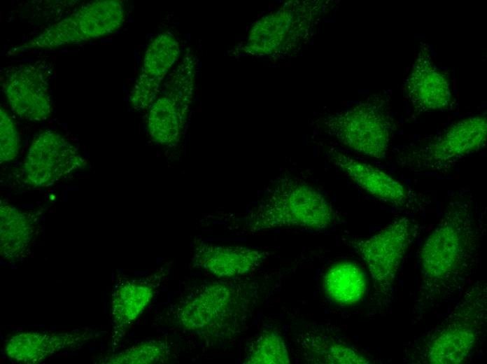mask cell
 Listing matches in <instances>:
<instances>
[{
    "label": "cell",
    "mask_w": 487,
    "mask_h": 364,
    "mask_svg": "<svg viewBox=\"0 0 487 364\" xmlns=\"http://www.w3.org/2000/svg\"><path fill=\"white\" fill-rule=\"evenodd\" d=\"M472 202L467 194H456L420 248V307L453 293L471 272L481 237Z\"/></svg>",
    "instance_id": "1"
},
{
    "label": "cell",
    "mask_w": 487,
    "mask_h": 364,
    "mask_svg": "<svg viewBox=\"0 0 487 364\" xmlns=\"http://www.w3.org/2000/svg\"><path fill=\"white\" fill-rule=\"evenodd\" d=\"M254 282L239 277L208 281L184 295L172 309V323L211 345L238 335L257 300Z\"/></svg>",
    "instance_id": "2"
},
{
    "label": "cell",
    "mask_w": 487,
    "mask_h": 364,
    "mask_svg": "<svg viewBox=\"0 0 487 364\" xmlns=\"http://www.w3.org/2000/svg\"><path fill=\"white\" fill-rule=\"evenodd\" d=\"M487 289L472 286L445 320L418 345L410 360L421 364H460L468 361L481 341L487 321Z\"/></svg>",
    "instance_id": "3"
},
{
    "label": "cell",
    "mask_w": 487,
    "mask_h": 364,
    "mask_svg": "<svg viewBox=\"0 0 487 364\" xmlns=\"http://www.w3.org/2000/svg\"><path fill=\"white\" fill-rule=\"evenodd\" d=\"M337 217L318 190L302 181L284 178L247 216L246 227L252 232L282 227L321 230L334 223Z\"/></svg>",
    "instance_id": "4"
},
{
    "label": "cell",
    "mask_w": 487,
    "mask_h": 364,
    "mask_svg": "<svg viewBox=\"0 0 487 364\" xmlns=\"http://www.w3.org/2000/svg\"><path fill=\"white\" fill-rule=\"evenodd\" d=\"M320 126L343 145L377 160L386 157L395 128L388 97L383 94L329 115Z\"/></svg>",
    "instance_id": "5"
},
{
    "label": "cell",
    "mask_w": 487,
    "mask_h": 364,
    "mask_svg": "<svg viewBox=\"0 0 487 364\" xmlns=\"http://www.w3.org/2000/svg\"><path fill=\"white\" fill-rule=\"evenodd\" d=\"M418 234V226L402 217L368 238L351 241L368 268L379 306L390 303L401 262Z\"/></svg>",
    "instance_id": "6"
},
{
    "label": "cell",
    "mask_w": 487,
    "mask_h": 364,
    "mask_svg": "<svg viewBox=\"0 0 487 364\" xmlns=\"http://www.w3.org/2000/svg\"><path fill=\"white\" fill-rule=\"evenodd\" d=\"M323 1H291L257 21L243 50L257 56H282L306 42L320 13Z\"/></svg>",
    "instance_id": "7"
},
{
    "label": "cell",
    "mask_w": 487,
    "mask_h": 364,
    "mask_svg": "<svg viewBox=\"0 0 487 364\" xmlns=\"http://www.w3.org/2000/svg\"><path fill=\"white\" fill-rule=\"evenodd\" d=\"M124 20L125 8L121 1H92L10 52L52 49L101 38L117 31Z\"/></svg>",
    "instance_id": "8"
},
{
    "label": "cell",
    "mask_w": 487,
    "mask_h": 364,
    "mask_svg": "<svg viewBox=\"0 0 487 364\" xmlns=\"http://www.w3.org/2000/svg\"><path fill=\"white\" fill-rule=\"evenodd\" d=\"M487 120L484 115L470 116L451 125L443 133L408 153L403 160L421 172H442L486 144Z\"/></svg>",
    "instance_id": "9"
},
{
    "label": "cell",
    "mask_w": 487,
    "mask_h": 364,
    "mask_svg": "<svg viewBox=\"0 0 487 364\" xmlns=\"http://www.w3.org/2000/svg\"><path fill=\"white\" fill-rule=\"evenodd\" d=\"M86 162L77 149L53 130L41 132L33 140L24 162L26 181L32 186L52 185Z\"/></svg>",
    "instance_id": "10"
},
{
    "label": "cell",
    "mask_w": 487,
    "mask_h": 364,
    "mask_svg": "<svg viewBox=\"0 0 487 364\" xmlns=\"http://www.w3.org/2000/svg\"><path fill=\"white\" fill-rule=\"evenodd\" d=\"M11 110L29 121H41L51 115L48 74L41 64H21L8 70L2 84Z\"/></svg>",
    "instance_id": "11"
},
{
    "label": "cell",
    "mask_w": 487,
    "mask_h": 364,
    "mask_svg": "<svg viewBox=\"0 0 487 364\" xmlns=\"http://www.w3.org/2000/svg\"><path fill=\"white\" fill-rule=\"evenodd\" d=\"M330 161L370 195L401 209L413 210L422 204L421 197L413 190L386 172L358 161L334 147H328Z\"/></svg>",
    "instance_id": "12"
},
{
    "label": "cell",
    "mask_w": 487,
    "mask_h": 364,
    "mask_svg": "<svg viewBox=\"0 0 487 364\" xmlns=\"http://www.w3.org/2000/svg\"><path fill=\"white\" fill-rule=\"evenodd\" d=\"M407 97L418 113L444 111L451 104L446 76L435 65L428 44L422 43L405 83Z\"/></svg>",
    "instance_id": "13"
},
{
    "label": "cell",
    "mask_w": 487,
    "mask_h": 364,
    "mask_svg": "<svg viewBox=\"0 0 487 364\" xmlns=\"http://www.w3.org/2000/svg\"><path fill=\"white\" fill-rule=\"evenodd\" d=\"M269 255L267 251L250 247L199 241L192 248L191 263L219 279H231L255 270Z\"/></svg>",
    "instance_id": "14"
},
{
    "label": "cell",
    "mask_w": 487,
    "mask_h": 364,
    "mask_svg": "<svg viewBox=\"0 0 487 364\" xmlns=\"http://www.w3.org/2000/svg\"><path fill=\"white\" fill-rule=\"evenodd\" d=\"M92 332H48L44 331H20L11 335L6 342L4 351L7 356L16 363L37 364L52 355L73 348L90 340Z\"/></svg>",
    "instance_id": "15"
},
{
    "label": "cell",
    "mask_w": 487,
    "mask_h": 364,
    "mask_svg": "<svg viewBox=\"0 0 487 364\" xmlns=\"http://www.w3.org/2000/svg\"><path fill=\"white\" fill-rule=\"evenodd\" d=\"M165 275L155 273L122 283L111 298L112 340L118 342L143 312Z\"/></svg>",
    "instance_id": "16"
},
{
    "label": "cell",
    "mask_w": 487,
    "mask_h": 364,
    "mask_svg": "<svg viewBox=\"0 0 487 364\" xmlns=\"http://www.w3.org/2000/svg\"><path fill=\"white\" fill-rule=\"evenodd\" d=\"M35 232L34 215L1 200L0 253L4 259L17 260L24 257Z\"/></svg>",
    "instance_id": "17"
},
{
    "label": "cell",
    "mask_w": 487,
    "mask_h": 364,
    "mask_svg": "<svg viewBox=\"0 0 487 364\" xmlns=\"http://www.w3.org/2000/svg\"><path fill=\"white\" fill-rule=\"evenodd\" d=\"M298 345L306 361L315 364H369L372 362L350 345L313 331L299 334Z\"/></svg>",
    "instance_id": "18"
},
{
    "label": "cell",
    "mask_w": 487,
    "mask_h": 364,
    "mask_svg": "<svg viewBox=\"0 0 487 364\" xmlns=\"http://www.w3.org/2000/svg\"><path fill=\"white\" fill-rule=\"evenodd\" d=\"M323 289L335 304L355 305L365 295L367 280L359 266L350 261H342L327 270L323 277Z\"/></svg>",
    "instance_id": "19"
},
{
    "label": "cell",
    "mask_w": 487,
    "mask_h": 364,
    "mask_svg": "<svg viewBox=\"0 0 487 364\" xmlns=\"http://www.w3.org/2000/svg\"><path fill=\"white\" fill-rule=\"evenodd\" d=\"M188 108L167 95L156 99L151 105L147 120L150 138L160 144H176L183 129Z\"/></svg>",
    "instance_id": "20"
},
{
    "label": "cell",
    "mask_w": 487,
    "mask_h": 364,
    "mask_svg": "<svg viewBox=\"0 0 487 364\" xmlns=\"http://www.w3.org/2000/svg\"><path fill=\"white\" fill-rule=\"evenodd\" d=\"M171 357V345L166 339L145 340L115 354L101 363L107 364H149L165 363Z\"/></svg>",
    "instance_id": "21"
},
{
    "label": "cell",
    "mask_w": 487,
    "mask_h": 364,
    "mask_svg": "<svg viewBox=\"0 0 487 364\" xmlns=\"http://www.w3.org/2000/svg\"><path fill=\"white\" fill-rule=\"evenodd\" d=\"M180 47L176 38L169 32H163L153 38L143 56V71L162 78L177 60Z\"/></svg>",
    "instance_id": "22"
},
{
    "label": "cell",
    "mask_w": 487,
    "mask_h": 364,
    "mask_svg": "<svg viewBox=\"0 0 487 364\" xmlns=\"http://www.w3.org/2000/svg\"><path fill=\"white\" fill-rule=\"evenodd\" d=\"M290 354L283 337L276 331L264 330L250 344L244 363L290 364Z\"/></svg>",
    "instance_id": "23"
},
{
    "label": "cell",
    "mask_w": 487,
    "mask_h": 364,
    "mask_svg": "<svg viewBox=\"0 0 487 364\" xmlns=\"http://www.w3.org/2000/svg\"><path fill=\"white\" fill-rule=\"evenodd\" d=\"M194 70L192 58L186 57L173 75L165 95L188 107L194 85Z\"/></svg>",
    "instance_id": "24"
},
{
    "label": "cell",
    "mask_w": 487,
    "mask_h": 364,
    "mask_svg": "<svg viewBox=\"0 0 487 364\" xmlns=\"http://www.w3.org/2000/svg\"><path fill=\"white\" fill-rule=\"evenodd\" d=\"M20 149V137L9 113L0 109V162L1 164L14 160Z\"/></svg>",
    "instance_id": "25"
},
{
    "label": "cell",
    "mask_w": 487,
    "mask_h": 364,
    "mask_svg": "<svg viewBox=\"0 0 487 364\" xmlns=\"http://www.w3.org/2000/svg\"><path fill=\"white\" fill-rule=\"evenodd\" d=\"M162 78L151 76L142 70L137 78L130 96V103L136 110L152 105L157 94Z\"/></svg>",
    "instance_id": "26"
}]
</instances>
